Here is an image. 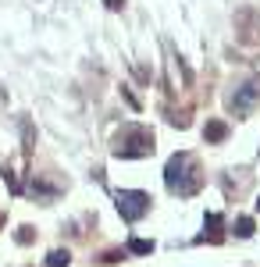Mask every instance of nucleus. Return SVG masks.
Masks as SVG:
<instances>
[{
	"mask_svg": "<svg viewBox=\"0 0 260 267\" xmlns=\"http://www.w3.org/2000/svg\"><path fill=\"white\" fill-rule=\"evenodd\" d=\"M114 203H118L125 221H139V217L150 214V193H139V189H118Z\"/></svg>",
	"mask_w": 260,
	"mask_h": 267,
	"instance_id": "obj_3",
	"label": "nucleus"
},
{
	"mask_svg": "<svg viewBox=\"0 0 260 267\" xmlns=\"http://www.w3.org/2000/svg\"><path fill=\"white\" fill-rule=\"evenodd\" d=\"M128 253L146 257V253H154V242H150V239H132V242H128Z\"/></svg>",
	"mask_w": 260,
	"mask_h": 267,
	"instance_id": "obj_8",
	"label": "nucleus"
},
{
	"mask_svg": "<svg viewBox=\"0 0 260 267\" xmlns=\"http://www.w3.org/2000/svg\"><path fill=\"white\" fill-rule=\"evenodd\" d=\"M253 228H257V224H253V217H235V235H239V239H250V235H253Z\"/></svg>",
	"mask_w": 260,
	"mask_h": 267,
	"instance_id": "obj_7",
	"label": "nucleus"
},
{
	"mask_svg": "<svg viewBox=\"0 0 260 267\" xmlns=\"http://www.w3.org/2000/svg\"><path fill=\"white\" fill-rule=\"evenodd\" d=\"M103 4H107L111 11H121V7H125V0H103Z\"/></svg>",
	"mask_w": 260,
	"mask_h": 267,
	"instance_id": "obj_12",
	"label": "nucleus"
},
{
	"mask_svg": "<svg viewBox=\"0 0 260 267\" xmlns=\"http://www.w3.org/2000/svg\"><path fill=\"white\" fill-rule=\"evenodd\" d=\"M203 139H207V142H225V139H228V125H225L221 118L207 121V125H203Z\"/></svg>",
	"mask_w": 260,
	"mask_h": 267,
	"instance_id": "obj_6",
	"label": "nucleus"
},
{
	"mask_svg": "<svg viewBox=\"0 0 260 267\" xmlns=\"http://www.w3.org/2000/svg\"><path fill=\"white\" fill-rule=\"evenodd\" d=\"M118 260H125V253H121V250H111V253H103V257H100V264H118Z\"/></svg>",
	"mask_w": 260,
	"mask_h": 267,
	"instance_id": "obj_11",
	"label": "nucleus"
},
{
	"mask_svg": "<svg viewBox=\"0 0 260 267\" xmlns=\"http://www.w3.org/2000/svg\"><path fill=\"white\" fill-rule=\"evenodd\" d=\"M72 264V257H68V250H54L50 257H47V267H68Z\"/></svg>",
	"mask_w": 260,
	"mask_h": 267,
	"instance_id": "obj_9",
	"label": "nucleus"
},
{
	"mask_svg": "<svg viewBox=\"0 0 260 267\" xmlns=\"http://www.w3.org/2000/svg\"><path fill=\"white\" fill-rule=\"evenodd\" d=\"M260 100V82L257 78H250V82H243L235 93H232V100H228V107H232V114H250L253 111V104Z\"/></svg>",
	"mask_w": 260,
	"mask_h": 267,
	"instance_id": "obj_4",
	"label": "nucleus"
},
{
	"mask_svg": "<svg viewBox=\"0 0 260 267\" xmlns=\"http://www.w3.org/2000/svg\"><path fill=\"white\" fill-rule=\"evenodd\" d=\"M154 132L143 129V125H121V132L114 135L111 142V153L118 160H136V157H150L154 153Z\"/></svg>",
	"mask_w": 260,
	"mask_h": 267,
	"instance_id": "obj_2",
	"label": "nucleus"
},
{
	"mask_svg": "<svg viewBox=\"0 0 260 267\" xmlns=\"http://www.w3.org/2000/svg\"><path fill=\"white\" fill-rule=\"evenodd\" d=\"M14 239H18V242H21V246H29V242H32V239H36V232H32V228H29V224H21V228H18V232H14Z\"/></svg>",
	"mask_w": 260,
	"mask_h": 267,
	"instance_id": "obj_10",
	"label": "nucleus"
},
{
	"mask_svg": "<svg viewBox=\"0 0 260 267\" xmlns=\"http://www.w3.org/2000/svg\"><path fill=\"white\" fill-rule=\"evenodd\" d=\"M164 186H168V193L175 196H192L200 186H203V171H200V164H196V157L192 153H175L171 160H168V168H164Z\"/></svg>",
	"mask_w": 260,
	"mask_h": 267,
	"instance_id": "obj_1",
	"label": "nucleus"
},
{
	"mask_svg": "<svg viewBox=\"0 0 260 267\" xmlns=\"http://www.w3.org/2000/svg\"><path fill=\"white\" fill-rule=\"evenodd\" d=\"M0 221H4V217H0Z\"/></svg>",
	"mask_w": 260,
	"mask_h": 267,
	"instance_id": "obj_14",
	"label": "nucleus"
},
{
	"mask_svg": "<svg viewBox=\"0 0 260 267\" xmlns=\"http://www.w3.org/2000/svg\"><path fill=\"white\" fill-rule=\"evenodd\" d=\"M257 210H260V196H257Z\"/></svg>",
	"mask_w": 260,
	"mask_h": 267,
	"instance_id": "obj_13",
	"label": "nucleus"
},
{
	"mask_svg": "<svg viewBox=\"0 0 260 267\" xmlns=\"http://www.w3.org/2000/svg\"><path fill=\"white\" fill-rule=\"evenodd\" d=\"M200 242H214V246H218V242H225V232H221V214H218V210H210V214H207Z\"/></svg>",
	"mask_w": 260,
	"mask_h": 267,
	"instance_id": "obj_5",
	"label": "nucleus"
}]
</instances>
